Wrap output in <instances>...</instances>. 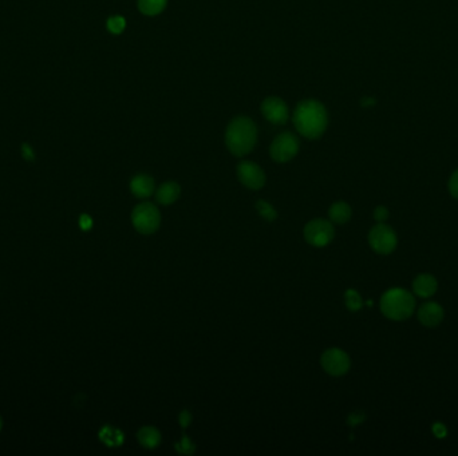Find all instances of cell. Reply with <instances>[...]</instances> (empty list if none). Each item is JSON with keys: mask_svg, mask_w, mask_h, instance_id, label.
I'll use <instances>...</instances> for the list:
<instances>
[{"mask_svg": "<svg viewBox=\"0 0 458 456\" xmlns=\"http://www.w3.org/2000/svg\"><path fill=\"white\" fill-rule=\"evenodd\" d=\"M239 181L250 190H259L266 185V174L255 162L244 161L237 166Z\"/></svg>", "mask_w": 458, "mask_h": 456, "instance_id": "cell-9", "label": "cell"}, {"mask_svg": "<svg viewBox=\"0 0 458 456\" xmlns=\"http://www.w3.org/2000/svg\"><path fill=\"white\" fill-rule=\"evenodd\" d=\"M256 210H257L259 216L262 218H264L266 221H268V222H273L277 218V213H276L275 207H272L271 204L263 201V200H259L256 202Z\"/></svg>", "mask_w": 458, "mask_h": 456, "instance_id": "cell-19", "label": "cell"}, {"mask_svg": "<svg viewBox=\"0 0 458 456\" xmlns=\"http://www.w3.org/2000/svg\"><path fill=\"white\" fill-rule=\"evenodd\" d=\"M369 244L378 254H390L396 250L398 237L394 229L379 222L369 233Z\"/></svg>", "mask_w": 458, "mask_h": 456, "instance_id": "cell-5", "label": "cell"}, {"mask_svg": "<svg viewBox=\"0 0 458 456\" xmlns=\"http://www.w3.org/2000/svg\"><path fill=\"white\" fill-rule=\"evenodd\" d=\"M375 101L373 99V98H363V101H362V104L365 106V107H367V106H372V104H374Z\"/></svg>", "mask_w": 458, "mask_h": 456, "instance_id": "cell-30", "label": "cell"}, {"mask_svg": "<svg viewBox=\"0 0 458 456\" xmlns=\"http://www.w3.org/2000/svg\"><path fill=\"white\" fill-rule=\"evenodd\" d=\"M1 428H3V419H1V416H0V431H1Z\"/></svg>", "mask_w": 458, "mask_h": 456, "instance_id": "cell-31", "label": "cell"}, {"mask_svg": "<svg viewBox=\"0 0 458 456\" xmlns=\"http://www.w3.org/2000/svg\"><path fill=\"white\" fill-rule=\"evenodd\" d=\"M351 214H353V210L346 202H335L329 210L330 220L333 221V224H338V225H343V224L349 222L351 218Z\"/></svg>", "mask_w": 458, "mask_h": 456, "instance_id": "cell-16", "label": "cell"}, {"mask_svg": "<svg viewBox=\"0 0 458 456\" xmlns=\"http://www.w3.org/2000/svg\"><path fill=\"white\" fill-rule=\"evenodd\" d=\"M299 140L296 135L292 133H283L275 138L272 142L270 153H271L272 160L276 162L284 164L291 161L292 158L297 154L299 151Z\"/></svg>", "mask_w": 458, "mask_h": 456, "instance_id": "cell-7", "label": "cell"}, {"mask_svg": "<svg viewBox=\"0 0 458 456\" xmlns=\"http://www.w3.org/2000/svg\"><path fill=\"white\" fill-rule=\"evenodd\" d=\"M445 312L437 303H426L418 310V320L428 328H434L443 320Z\"/></svg>", "mask_w": 458, "mask_h": 456, "instance_id": "cell-11", "label": "cell"}, {"mask_svg": "<svg viewBox=\"0 0 458 456\" xmlns=\"http://www.w3.org/2000/svg\"><path fill=\"white\" fill-rule=\"evenodd\" d=\"M181 194V187L176 182H165L157 189L156 200L158 204L167 207L174 204Z\"/></svg>", "mask_w": 458, "mask_h": 456, "instance_id": "cell-14", "label": "cell"}, {"mask_svg": "<svg viewBox=\"0 0 458 456\" xmlns=\"http://www.w3.org/2000/svg\"><path fill=\"white\" fill-rule=\"evenodd\" d=\"M365 419H366V416H365L363 412H353V414L349 416L347 421H349V424H350V426H353V427H354V426L360 424V423H362Z\"/></svg>", "mask_w": 458, "mask_h": 456, "instance_id": "cell-26", "label": "cell"}, {"mask_svg": "<svg viewBox=\"0 0 458 456\" xmlns=\"http://www.w3.org/2000/svg\"><path fill=\"white\" fill-rule=\"evenodd\" d=\"M293 124L299 134L303 137L309 140H318L327 129V111L324 106L318 101H303L295 108Z\"/></svg>", "mask_w": 458, "mask_h": 456, "instance_id": "cell-1", "label": "cell"}, {"mask_svg": "<svg viewBox=\"0 0 458 456\" xmlns=\"http://www.w3.org/2000/svg\"><path fill=\"white\" fill-rule=\"evenodd\" d=\"M374 218L378 222H385L389 218V210H387V207H376L374 210Z\"/></svg>", "mask_w": 458, "mask_h": 456, "instance_id": "cell-24", "label": "cell"}, {"mask_svg": "<svg viewBox=\"0 0 458 456\" xmlns=\"http://www.w3.org/2000/svg\"><path fill=\"white\" fill-rule=\"evenodd\" d=\"M438 289V281L434 276L428 273L418 274L413 281V290L422 298L432 297Z\"/></svg>", "mask_w": 458, "mask_h": 456, "instance_id": "cell-12", "label": "cell"}, {"mask_svg": "<svg viewBox=\"0 0 458 456\" xmlns=\"http://www.w3.org/2000/svg\"><path fill=\"white\" fill-rule=\"evenodd\" d=\"M125 18L122 17H111L107 21V30L114 35H120L125 30Z\"/></svg>", "mask_w": 458, "mask_h": 456, "instance_id": "cell-21", "label": "cell"}, {"mask_svg": "<svg viewBox=\"0 0 458 456\" xmlns=\"http://www.w3.org/2000/svg\"><path fill=\"white\" fill-rule=\"evenodd\" d=\"M176 448H177L178 453H181V454H187V455H189V454H193L194 450H196L194 444L190 443V440L187 439V436L183 437V441H181L180 444H177Z\"/></svg>", "mask_w": 458, "mask_h": 456, "instance_id": "cell-22", "label": "cell"}, {"mask_svg": "<svg viewBox=\"0 0 458 456\" xmlns=\"http://www.w3.org/2000/svg\"><path fill=\"white\" fill-rule=\"evenodd\" d=\"M131 222L138 233L153 234L161 225V213L154 204L143 202L133 209Z\"/></svg>", "mask_w": 458, "mask_h": 456, "instance_id": "cell-4", "label": "cell"}, {"mask_svg": "<svg viewBox=\"0 0 458 456\" xmlns=\"http://www.w3.org/2000/svg\"><path fill=\"white\" fill-rule=\"evenodd\" d=\"M81 227H82V229H84V230H87V229L90 228V227H91V218H89L87 216H82V217H81Z\"/></svg>", "mask_w": 458, "mask_h": 456, "instance_id": "cell-29", "label": "cell"}, {"mask_svg": "<svg viewBox=\"0 0 458 456\" xmlns=\"http://www.w3.org/2000/svg\"><path fill=\"white\" fill-rule=\"evenodd\" d=\"M257 141V127L247 117L233 120L227 129L226 144L235 157H244L253 150Z\"/></svg>", "mask_w": 458, "mask_h": 456, "instance_id": "cell-2", "label": "cell"}, {"mask_svg": "<svg viewBox=\"0 0 458 456\" xmlns=\"http://www.w3.org/2000/svg\"><path fill=\"white\" fill-rule=\"evenodd\" d=\"M345 301H346V307L349 311H359L363 307L360 294L354 289H349L345 293Z\"/></svg>", "mask_w": 458, "mask_h": 456, "instance_id": "cell-20", "label": "cell"}, {"mask_svg": "<svg viewBox=\"0 0 458 456\" xmlns=\"http://www.w3.org/2000/svg\"><path fill=\"white\" fill-rule=\"evenodd\" d=\"M156 189L154 180L147 174H138L130 181V191L137 198H149Z\"/></svg>", "mask_w": 458, "mask_h": 456, "instance_id": "cell-13", "label": "cell"}, {"mask_svg": "<svg viewBox=\"0 0 458 456\" xmlns=\"http://www.w3.org/2000/svg\"><path fill=\"white\" fill-rule=\"evenodd\" d=\"M21 155L26 161H34L35 158V154H34V150L33 147L28 145V144H23L21 145Z\"/></svg>", "mask_w": 458, "mask_h": 456, "instance_id": "cell-25", "label": "cell"}, {"mask_svg": "<svg viewBox=\"0 0 458 456\" xmlns=\"http://www.w3.org/2000/svg\"><path fill=\"white\" fill-rule=\"evenodd\" d=\"M167 4V0H138L140 11L147 17H156L161 14Z\"/></svg>", "mask_w": 458, "mask_h": 456, "instance_id": "cell-17", "label": "cell"}, {"mask_svg": "<svg viewBox=\"0 0 458 456\" xmlns=\"http://www.w3.org/2000/svg\"><path fill=\"white\" fill-rule=\"evenodd\" d=\"M137 439L143 447L149 448V450H154L160 446L163 436L157 428L146 426V427L140 428V431L137 433Z\"/></svg>", "mask_w": 458, "mask_h": 456, "instance_id": "cell-15", "label": "cell"}, {"mask_svg": "<svg viewBox=\"0 0 458 456\" xmlns=\"http://www.w3.org/2000/svg\"><path fill=\"white\" fill-rule=\"evenodd\" d=\"M100 437L104 441V444L110 447H117L124 441V434H121L118 430L113 427H104V430L100 433Z\"/></svg>", "mask_w": 458, "mask_h": 456, "instance_id": "cell-18", "label": "cell"}, {"mask_svg": "<svg viewBox=\"0 0 458 456\" xmlns=\"http://www.w3.org/2000/svg\"><path fill=\"white\" fill-rule=\"evenodd\" d=\"M335 237V229L330 221L316 218L310 221L304 228L306 241L315 248L327 247Z\"/></svg>", "mask_w": 458, "mask_h": 456, "instance_id": "cell-6", "label": "cell"}, {"mask_svg": "<svg viewBox=\"0 0 458 456\" xmlns=\"http://www.w3.org/2000/svg\"><path fill=\"white\" fill-rule=\"evenodd\" d=\"M264 117L273 124H284L288 121L290 111L286 102L277 97H270L262 104Z\"/></svg>", "mask_w": 458, "mask_h": 456, "instance_id": "cell-10", "label": "cell"}, {"mask_svg": "<svg viewBox=\"0 0 458 456\" xmlns=\"http://www.w3.org/2000/svg\"><path fill=\"white\" fill-rule=\"evenodd\" d=\"M320 363L326 372L331 376H336V377L349 372L350 365H351L350 356L339 348L327 350L322 354Z\"/></svg>", "mask_w": 458, "mask_h": 456, "instance_id": "cell-8", "label": "cell"}, {"mask_svg": "<svg viewBox=\"0 0 458 456\" xmlns=\"http://www.w3.org/2000/svg\"><path fill=\"white\" fill-rule=\"evenodd\" d=\"M381 311L389 320H407L416 311V298L406 289L394 288L387 290L381 298Z\"/></svg>", "mask_w": 458, "mask_h": 456, "instance_id": "cell-3", "label": "cell"}, {"mask_svg": "<svg viewBox=\"0 0 458 456\" xmlns=\"http://www.w3.org/2000/svg\"><path fill=\"white\" fill-rule=\"evenodd\" d=\"M449 191L456 200H458V169L452 174L449 180Z\"/></svg>", "mask_w": 458, "mask_h": 456, "instance_id": "cell-23", "label": "cell"}, {"mask_svg": "<svg viewBox=\"0 0 458 456\" xmlns=\"http://www.w3.org/2000/svg\"><path fill=\"white\" fill-rule=\"evenodd\" d=\"M433 433H434V435L437 436V437H445L446 434H448V430H446V427L442 423H436L433 426Z\"/></svg>", "mask_w": 458, "mask_h": 456, "instance_id": "cell-28", "label": "cell"}, {"mask_svg": "<svg viewBox=\"0 0 458 456\" xmlns=\"http://www.w3.org/2000/svg\"><path fill=\"white\" fill-rule=\"evenodd\" d=\"M178 421H180V426L183 427V428H187V427H189L190 426V423H192V414L189 412V411H183L181 414H180V416H178Z\"/></svg>", "mask_w": 458, "mask_h": 456, "instance_id": "cell-27", "label": "cell"}]
</instances>
